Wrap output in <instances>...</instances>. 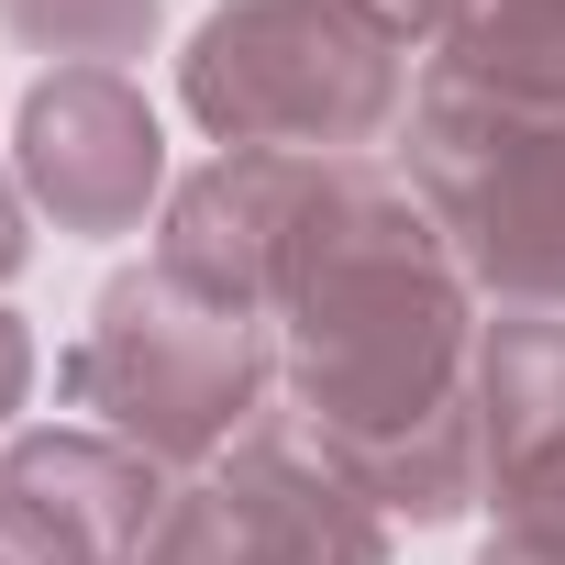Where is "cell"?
I'll return each instance as SVG.
<instances>
[{"instance_id": "8992f818", "label": "cell", "mask_w": 565, "mask_h": 565, "mask_svg": "<svg viewBox=\"0 0 565 565\" xmlns=\"http://www.w3.org/2000/svg\"><path fill=\"white\" fill-rule=\"evenodd\" d=\"M12 23L56 56H122L156 23V0H12Z\"/></svg>"}, {"instance_id": "ba28073f", "label": "cell", "mask_w": 565, "mask_h": 565, "mask_svg": "<svg viewBox=\"0 0 565 565\" xmlns=\"http://www.w3.org/2000/svg\"><path fill=\"white\" fill-rule=\"evenodd\" d=\"M23 255V222H12V189H0V266H12Z\"/></svg>"}, {"instance_id": "52a82bcc", "label": "cell", "mask_w": 565, "mask_h": 565, "mask_svg": "<svg viewBox=\"0 0 565 565\" xmlns=\"http://www.w3.org/2000/svg\"><path fill=\"white\" fill-rule=\"evenodd\" d=\"M488 565H565V521L554 510H521V532L488 543Z\"/></svg>"}, {"instance_id": "5b68a950", "label": "cell", "mask_w": 565, "mask_h": 565, "mask_svg": "<svg viewBox=\"0 0 565 565\" xmlns=\"http://www.w3.org/2000/svg\"><path fill=\"white\" fill-rule=\"evenodd\" d=\"M444 78L499 100V111H554L565 122V0H455Z\"/></svg>"}, {"instance_id": "277c9868", "label": "cell", "mask_w": 565, "mask_h": 565, "mask_svg": "<svg viewBox=\"0 0 565 565\" xmlns=\"http://www.w3.org/2000/svg\"><path fill=\"white\" fill-rule=\"evenodd\" d=\"M23 167H34V189L56 200V222L111 233V222H134L145 189H156V122H145V100H134L111 67H67V78L34 100V122H23Z\"/></svg>"}, {"instance_id": "3957f363", "label": "cell", "mask_w": 565, "mask_h": 565, "mask_svg": "<svg viewBox=\"0 0 565 565\" xmlns=\"http://www.w3.org/2000/svg\"><path fill=\"white\" fill-rule=\"evenodd\" d=\"M455 89V78H444ZM422 100V134H411V167H422V189H433V211H444V233L499 277V289H543V300H565V122L554 111H499V100H477L488 122L466 134V111L455 100Z\"/></svg>"}, {"instance_id": "7a4b0ae2", "label": "cell", "mask_w": 565, "mask_h": 565, "mask_svg": "<svg viewBox=\"0 0 565 565\" xmlns=\"http://www.w3.org/2000/svg\"><path fill=\"white\" fill-rule=\"evenodd\" d=\"M78 399H100L122 433H145L156 455H200L244 422L255 399V322L178 289V277H122L100 300V333L78 344Z\"/></svg>"}, {"instance_id": "6da1fadb", "label": "cell", "mask_w": 565, "mask_h": 565, "mask_svg": "<svg viewBox=\"0 0 565 565\" xmlns=\"http://www.w3.org/2000/svg\"><path fill=\"white\" fill-rule=\"evenodd\" d=\"M388 100H399V67L366 0H222L189 56V111L255 156L377 134Z\"/></svg>"}]
</instances>
